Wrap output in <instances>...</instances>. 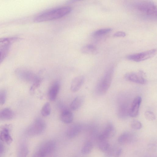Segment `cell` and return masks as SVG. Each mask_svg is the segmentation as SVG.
Here are the masks:
<instances>
[{
  "label": "cell",
  "mask_w": 157,
  "mask_h": 157,
  "mask_svg": "<svg viewBox=\"0 0 157 157\" xmlns=\"http://www.w3.org/2000/svg\"><path fill=\"white\" fill-rule=\"evenodd\" d=\"M141 101V98L139 96H136L134 98L130 105L128 113L129 116L136 117L138 116Z\"/></svg>",
  "instance_id": "8"
},
{
  "label": "cell",
  "mask_w": 157,
  "mask_h": 157,
  "mask_svg": "<svg viewBox=\"0 0 157 157\" xmlns=\"http://www.w3.org/2000/svg\"><path fill=\"white\" fill-rule=\"evenodd\" d=\"M46 126V123L44 120L37 118L29 127L27 130V133L31 136L40 135L44 130Z\"/></svg>",
  "instance_id": "4"
},
{
  "label": "cell",
  "mask_w": 157,
  "mask_h": 157,
  "mask_svg": "<svg viewBox=\"0 0 157 157\" xmlns=\"http://www.w3.org/2000/svg\"><path fill=\"white\" fill-rule=\"evenodd\" d=\"M55 146V142L54 141L50 140L43 144L38 150L42 152L46 156L53 151Z\"/></svg>",
  "instance_id": "13"
},
{
  "label": "cell",
  "mask_w": 157,
  "mask_h": 157,
  "mask_svg": "<svg viewBox=\"0 0 157 157\" xmlns=\"http://www.w3.org/2000/svg\"><path fill=\"white\" fill-rule=\"evenodd\" d=\"M18 39L16 37L0 38V48L4 47L10 46Z\"/></svg>",
  "instance_id": "20"
},
{
  "label": "cell",
  "mask_w": 157,
  "mask_h": 157,
  "mask_svg": "<svg viewBox=\"0 0 157 157\" xmlns=\"http://www.w3.org/2000/svg\"><path fill=\"white\" fill-rule=\"evenodd\" d=\"M93 148L92 143L90 141H88L85 143L82 147L81 151L83 154H88L91 152Z\"/></svg>",
  "instance_id": "21"
},
{
  "label": "cell",
  "mask_w": 157,
  "mask_h": 157,
  "mask_svg": "<svg viewBox=\"0 0 157 157\" xmlns=\"http://www.w3.org/2000/svg\"><path fill=\"white\" fill-rule=\"evenodd\" d=\"M126 34L123 31H118L114 33L113 36L114 37H124L126 36Z\"/></svg>",
  "instance_id": "32"
},
{
  "label": "cell",
  "mask_w": 157,
  "mask_h": 157,
  "mask_svg": "<svg viewBox=\"0 0 157 157\" xmlns=\"http://www.w3.org/2000/svg\"><path fill=\"white\" fill-rule=\"evenodd\" d=\"M112 30L111 28H103L97 30L93 33V35L95 36H99L105 35L110 32Z\"/></svg>",
  "instance_id": "24"
},
{
  "label": "cell",
  "mask_w": 157,
  "mask_h": 157,
  "mask_svg": "<svg viewBox=\"0 0 157 157\" xmlns=\"http://www.w3.org/2000/svg\"><path fill=\"white\" fill-rule=\"evenodd\" d=\"M81 51L83 53L94 55L98 53V50L96 47L94 45L89 44L83 46L81 49Z\"/></svg>",
  "instance_id": "19"
},
{
  "label": "cell",
  "mask_w": 157,
  "mask_h": 157,
  "mask_svg": "<svg viewBox=\"0 0 157 157\" xmlns=\"http://www.w3.org/2000/svg\"><path fill=\"white\" fill-rule=\"evenodd\" d=\"M6 91L5 90H0V104L3 105L5 103L6 99Z\"/></svg>",
  "instance_id": "29"
},
{
  "label": "cell",
  "mask_w": 157,
  "mask_h": 157,
  "mask_svg": "<svg viewBox=\"0 0 157 157\" xmlns=\"http://www.w3.org/2000/svg\"><path fill=\"white\" fill-rule=\"evenodd\" d=\"M46 156L41 151L38 150L33 155L32 157H45Z\"/></svg>",
  "instance_id": "31"
},
{
  "label": "cell",
  "mask_w": 157,
  "mask_h": 157,
  "mask_svg": "<svg viewBox=\"0 0 157 157\" xmlns=\"http://www.w3.org/2000/svg\"><path fill=\"white\" fill-rule=\"evenodd\" d=\"M116 132L115 129L113 125L109 123L107 124L102 133L99 136L100 140H106L108 138L113 137Z\"/></svg>",
  "instance_id": "10"
},
{
  "label": "cell",
  "mask_w": 157,
  "mask_h": 157,
  "mask_svg": "<svg viewBox=\"0 0 157 157\" xmlns=\"http://www.w3.org/2000/svg\"><path fill=\"white\" fill-rule=\"evenodd\" d=\"M131 126L134 129L139 130L141 128L142 124L140 121L137 120H133L131 122Z\"/></svg>",
  "instance_id": "27"
},
{
  "label": "cell",
  "mask_w": 157,
  "mask_h": 157,
  "mask_svg": "<svg viewBox=\"0 0 157 157\" xmlns=\"http://www.w3.org/2000/svg\"><path fill=\"white\" fill-rule=\"evenodd\" d=\"M114 69L113 67L109 68L98 82L96 88L97 94H105L110 87L113 76Z\"/></svg>",
  "instance_id": "3"
},
{
  "label": "cell",
  "mask_w": 157,
  "mask_h": 157,
  "mask_svg": "<svg viewBox=\"0 0 157 157\" xmlns=\"http://www.w3.org/2000/svg\"><path fill=\"white\" fill-rule=\"evenodd\" d=\"M145 74L141 71L137 72H129L124 76L125 79L131 82L136 83L144 84L147 82V79L144 77Z\"/></svg>",
  "instance_id": "7"
},
{
  "label": "cell",
  "mask_w": 157,
  "mask_h": 157,
  "mask_svg": "<svg viewBox=\"0 0 157 157\" xmlns=\"http://www.w3.org/2000/svg\"><path fill=\"white\" fill-rule=\"evenodd\" d=\"M14 116L13 112L9 108H4L0 110V120H9Z\"/></svg>",
  "instance_id": "17"
},
{
  "label": "cell",
  "mask_w": 157,
  "mask_h": 157,
  "mask_svg": "<svg viewBox=\"0 0 157 157\" xmlns=\"http://www.w3.org/2000/svg\"><path fill=\"white\" fill-rule=\"evenodd\" d=\"M85 81V78L82 75L75 77L72 80L70 86V89L73 92H76L81 88Z\"/></svg>",
  "instance_id": "12"
},
{
  "label": "cell",
  "mask_w": 157,
  "mask_h": 157,
  "mask_svg": "<svg viewBox=\"0 0 157 157\" xmlns=\"http://www.w3.org/2000/svg\"><path fill=\"white\" fill-rule=\"evenodd\" d=\"M59 89L60 85L58 82H55L51 86L48 93V97L50 100L54 101L56 99Z\"/></svg>",
  "instance_id": "15"
},
{
  "label": "cell",
  "mask_w": 157,
  "mask_h": 157,
  "mask_svg": "<svg viewBox=\"0 0 157 157\" xmlns=\"http://www.w3.org/2000/svg\"><path fill=\"white\" fill-rule=\"evenodd\" d=\"M122 152V149L120 148L116 151L114 157H119Z\"/></svg>",
  "instance_id": "33"
},
{
  "label": "cell",
  "mask_w": 157,
  "mask_h": 157,
  "mask_svg": "<svg viewBox=\"0 0 157 157\" xmlns=\"http://www.w3.org/2000/svg\"><path fill=\"white\" fill-rule=\"evenodd\" d=\"M128 6L134 13L143 18L154 20L157 19V6L152 1H133L130 2Z\"/></svg>",
  "instance_id": "1"
},
{
  "label": "cell",
  "mask_w": 157,
  "mask_h": 157,
  "mask_svg": "<svg viewBox=\"0 0 157 157\" xmlns=\"http://www.w3.org/2000/svg\"><path fill=\"white\" fill-rule=\"evenodd\" d=\"M131 139V135L128 132H125L121 134L118 138V141L120 144H124L129 142Z\"/></svg>",
  "instance_id": "22"
},
{
  "label": "cell",
  "mask_w": 157,
  "mask_h": 157,
  "mask_svg": "<svg viewBox=\"0 0 157 157\" xmlns=\"http://www.w3.org/2000/svg\"><path fill=\"white\" fill-rule=\"evenodd\" d=\"M82 127L78 124H74L70 126L66 132L67 136L69 138H72L76 137L80 132Z\"/></svg>",
  "instance_id": "14"
},
{
  "label": "cell",
  "mask_w": 157,
  "mask_h": 157,
  "mask_svg": "<svg viewBox=\"0 0 157 157\" xmlns=\"http://www.w3.org/2000/svg\"><path fill=\"white\" fill-rule=\"evenodd\" d=\"M156 49H151L141 52L129 55L126 56V58L135 62H140L154 56L156 54Z\"/></svg>",
  "instance_id": "5"
},
{
  "label": "cell",
  "mask_w": 157,
  "mask_h": 157,
  "mask_svg": "<svg viewBox=\"0 0 157 157\" xmlns=\"http://www.w3.org/2000/svg\"><path fill=\"white\" fill-rule=\"evenodd\" d=\"M17 73L20 78L27 81H32L34 82L38 78L33 73L24 69L18 70Z\"/></svg>",
  "instance_id": "11"
},
{
  "label": "cell",
  "mask_w": 157,
  "mask_h": 157,
  "mask_svg": "<svg viewBox=\"0 0 157 157\" xmlns=\"http://www.w3.org/2000/svg\"><path fill=\"white\" fill-rule=\"evenodd\" d=\"M131 104L129 103L128 99L124 97L119 99L117 111L118 116L120 118L124 119L129 116V110Z\"/></svg>",
  "instance_id": "6"
},
{
  "label": "cell",
  "mask_w": 157,
  "mask_h": 157,
  "mask_svg": "<svg viewBox=\"0 0 157 157\" xmlns=\"http://www.w3.org/2000/svg\"><path fill=\"white\" fill-rule=\"evenodd\" d=\"M19 152V157H26L28 153L27 147L25 146H22L20 148Z\"/></svg>",
  "instance_id": "28"
},
{
  "label": "cell",
  "mask_w": 157,
  "mask_h": 157,
  "mask_svg": "<svg viewBox=\"0 0 157 157\" xmlns=\"http://www.w3.org/2000/svg\"><path fill=\"white\" fill-rule=\"evenodd\" d=\"M84 98L82 96L76 97L71 102L70 107L73 110H76L79 108L82 105L84 101Z\"/></svg>",
  "instance_id": "18"
},
{
  "label": "cell",
  "mask_w": 157,
  "mask_h": 157,
  "mask_svg": "<svg viewBox=\"0 0 157 157\" xmlns=\"http://www.w3.org/2000/svg\"><path fill=\"white\" fill-rule=\"evenodd\" d=\"M60 119L61 121L65 123H70L73 120V113L69 110H64L61 113Z\"/></svg>",
  "instance_id": "16"
},
{
  "label": "cell",
  "mask_w": 157,
  "mask_h": 157,
  "mask_svg": "<svg viewBox=\"0 0 157 157\" xmlns=\"http://www.w3.org/2000/svg\"><path fill=\"white\" fill-rule=\"evenodd\" d=\"M10 46L0 48V64L7 57L10 50Z\"/></svg>",
  "instance_id": "23"
},
{
  "label": "cell",
  "mask_w": 157,
  "mask_h": 157,
  "mask_svg": "<svg viewBox=\"0 0 157 157\" xmlns=\"http://www.w3.org/2000/svg\"><path fill=\"white\" fill-rule=\"evenodd\" d=\"M10 127L7 125L0 127V140L8 145L10 144L13 141L10 134Z\"/></svg>",
  "instance_id": "9"
},
{
  "label": "cell",
  "mask_w": 157,
  "mask_h": 157,
  "mask_svg": "<svg viewBox=\"0 0 157 157\" xmlns=\"http://www.w3.org/2000/svg\"><path fill=\"white\" fill-rule=\"evenodd\" d=\"M71 11V8L68 6L52 10L37 16L34 19V21L40 22L59 19L68 14Z\"/></svg>",
  "instance_id": "2"
},
{
  "label": "cell",
  "mask_w": 157,
  "mask_h": 157,
  "mask_svg": "<svg viewBox=\"0 0 157 157\" xmlns=\"http://www.w3.org/2000/svg\"><path fill=\"white\" fill-rule=\"evenodd\" d=\"M98 147L99 149L102 151L105 152L109 148V145L106 140H100Z\"/></svg>",
  "instance_id": "26"
},
{
  "label": "cell",
  "mask_w": 157,
  "mask_h": 157,
  "mask_svg": "<svg viewBox=\"0 0 157 157\" xmlns=\"http://www.w3.org/2000/svg\"><path fill=\"white\" fill-rule=\"evenodd\" d=\"M51 111V106L49 102H47L44 105L41 110V114L44 117L50 115Z\"/></svg>",
  "instance_id": "25"
},
{
  "label": "cell",
  "mask_w": 157,
  "mask_h": 157,
  "mask_svg": "<svg viewBox=\"0 0 157 157\" xmlns=\"http://www.w3.org/2000/svg\"><path fill=\"white\" fill-rule=\"evenodd\" d=\"M4 151V147L3 144L0 142V157L2 155Z\"/></svg>",
  "instance_id": "34"
},
{
  "label": "cell",
  "mask_w": 157,
  "mask_h": 157,
  "mask_svg": "<svg viewBox=\"0 0 157 157\" xmlns=\"http://www.w3.org/2000/svg\"><path fill=\"white\" fill-rule=\"evenodd\" d=\"M145 116L146 118L149 121H153L155 119V115L151 111H147L145 113Z\"/></svg>",
  "instance_id": "30"
}]
</instances>
